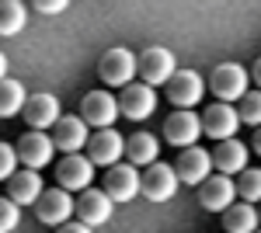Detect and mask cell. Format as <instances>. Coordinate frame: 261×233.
<instances>
[{"mask_svg":"<svg viewBox=\"0 0 261 233\" xmlns=\"http://www.w3.org/2000/svg\"><path fill=\"white\" fill-rule=\"evenodd\" d=\"M136 73H140V84L157 91V87H167V80L178 73V59L164 45H146L136 56Z\"/></svg>","mask_w":261,"mask_h":233,"instance_id":"6da1fadb","label":"cell"},{"mask_svg":"<svg viewBox=\"0 0 261 233\" xmlns=\"http://www.w3.org/2000/svg\"><path fill=\"white\" fill-rule=\"evenodd\" d=\"M209 91L216 94V101L233 105V101H241V97L251 91V73L244 70L241 63H220V66L213 70Z\"/></svg>","mask_w":261,"mask_h":233,"instance_id":"7a4b0ae2","label":"cell"},{"mask_svg":"<svg viewBox=\"0 0 261 233\" xmlns=\"http://www.w3.org/2000/svg\"><path fill=\"white\" fill-rule=\"evenodd\" d=\"M98 77L105 87H129L136 77V53L125 45H112L98 63Z\"/></svg>","mask_w":261,"mask_h":233,"instance_id":"3957f363","label":"cell"},{"mask_svg":"<svg viewBox=\"0 0 261 233\" xmlns=\"http://www.w3.org/2000/svg\"><path fill=\"white\" fill-rule=\"evenodd\" d=\"M178 188H181V181H178L171 164H161L157 160V164H150L140 174V195L150 198V202H171L178 195Z\"/></svg>","mask_w":261,"mask_h":233,"instance_id":"277c9868","label":"cell"},{"mask_svg":"<svg viewBox=\"0 0 261 233\" xmlns=\"http://www.w3.org/2000/svg\"><path fill=\"white\" fill-rule=\"evenodd\" d=\"M81 118L87 129H115L119 118V97L112 91H91L81 101Z\"/></svg>","mask_w":261,"mask_h":233,"instance_id":"5b68a950","label":"cell"},{"mask_svg":"<svg viewBox=\"0 0 261 233\" xmlns=\"http://www.w3.org/2000/svg\"><path fill=\"white\" fill-rule=\"evenodd\" d=\"M73 205H77V198L70 192H63V188H45L42 198L35 202V216H39V223L45 226H66L70 219H73Z\"/></svg>","mask_w":261,"mask_h":233,"instance_id":"8992f818","label":"cell"},{"mask_svg":"<svg viewBox=\"0 0 261 233\" xmlns=\"http://www.w3.org/2000/svg\"><path fill=\"white\" fill-rule=\"evenodd\" d=\"M205 94V80L195 70H178L174 77L167 80V101L178 108V112H192Z\"/></svg>","mask_w":261,"mask_h":233,"instance_id":"52a82bcc","label":"cell"},{"mask_svg":"<svg viewBox=\"0 0 261 233\" xmlns=\"http://www.w3.org/2000/svg\"><path fill=\"white\" fill-rule=\"evenodd\" d=\"M56 185H60L63 192H87L91 185H94V164L81 153H70L63 157L60 164H56Z\"/></svg>","mask_w":261,"mask_h":233,"instance_id":"ba28073f","label":"cell"},{"mask_svg":"<svg viewBox=\"0 0 261 233\" xmlns=\"http://www.w3.org/2000/svg\"><path fill=\"white\" fill-rule=\"evenodd\" d=\"M157 112V91L146 87L140 80H133L129 87H122L119 94V115H125L129 122H143Z\"/></svg>","mask_w":261,"mask_h":233,"instance_id":"9c48e42d","label":"cell"},{"mask_svg":"<svg viewBox=\"0 0 261 233\" xmlns=\"http://www.w3.org/2000/svg\"><path fill=\"white\" fill-rule=\"evenodd\" d=\"M115 213V202L108 198V195L101 192V188H87V192L77 195V205H73V216H77V223L84 226H105L108 219Z\"/></svg>","mask_w":261,"mask_h":233,"instance_id":"30bf717a","label":"cell"},{"mask_svg":"<svg viewBox=\"0 0 261 233\" xmlns=\"http://www.w3.org/2000/svg\"><path fill=\"white\" fill-rule=\"evenodd\" d=\"M87 160L94 167H115L125 160V139L115 129H98L94 136L87 139Z\"/></svg>","mask_w":261,"mask_h":233,"instance_id":"8fae6325","label":"cell"},{"mask_svg":"<svg viewBox=\"0 0 261 233\" xmlns=\"http://www.w3.org/2000/svg\"><path fill=\"white\" fill-rule=\"evenodd\" d=\"M199 118H202V133H205V136H213L216 143H223V139H237L241 115H237V108H233V105L216 101V105H209Z\"/></svg>","mask_w":261,"mask_h":233,"instance_id":"7c38bea8","label":"cell"},{"mask_svg":"<svg viewBox=\"0 0 261 233\" xmlns=\"http://www.w3.org/2000/svg\"><path fill=\"white\" fill-rule=\"evenodd\" d=\"M14 153H18V164L21 167H28V171H42L45 164H53V153H56V146H53V139L49 133H24L18 139V146H14Z\"/></svg>","mask_w":261,"mask_h":233,"instance_id":"4fadbf2b","label":"cell"},{"mask_svg":"<svg viewBox=\"0 0 261 233\" xmlns=\"http://www.w3.org/2000/svg\"><path fill=\"white\" fill-rule=\"evenodd\" d=\"M199 136H202V118L195 112H174L164 122V139L171 146H178V150L199 146Z\"/></svg>","mask_w":261,"mask_h":233,"instance_id":"5bb4252c","label":"cell"},{"mask_svg":"<svg viewBox=\"0 0 261 233\" xmlns=\"http://www.w3.org/2000/svg\"><path fill=\"white\" fill-rule=\"evenodd\" d=\"M49 139H53V146L56 150H63V153H81L84 146H87V139H91V129L84 125L81 115H63L56 125H53V133H49Z\"/></svg>","mask_w":261,"mask_h":233,"instance_id":"9a60e30c","label":"cell"},{"mask_svg":"<svg viewBox=\"0 0 261 233\" xmlns=\"http://www.w3.org/2000/svg\"><path fill=\"white\" fill-rule=\"evenodd\" d=\"M237 202V188H233V177L223 174H209L199 185V205L209 213H226L230 205Z\"/></svg>","mask_w":261,"mask_h":233,"instance_id":"2e32d148","label":"cell"},{"mask_svg":"<svg viewBox=\"0 0 261 233\" xmlns=\"http://www.w3.org/2000/svg\"><path fill=\"white\" fill-rule=\"evenodd\" d=\"M174 174H178L181 185H202L209 174H216L213 171V157L209 150H202V146H188V150H181L178 164H174Z\"/></svg>","mask_w":261,"mask_h":233,"instance_id":"e0dca14e","label":"cell"},{"mask_svg":"<svg viewBox=\"0 0 261 233\" xmlns=\"http://www.w3.org/2000/svg\"><path fill=\"white\" fill-rule=\"evenodd\" d=\"M101 192L108 195L112 202H133V198L140 195V171H136L133 164H115V167H108Z\"/></svg>","mask_w":261,"mask_h":233,"instance_id":"ac0fdd59","label":"cell"},{"mask_svg":"<svg viewBox=\"0 0 261 233\" xmlns=\"http://www.w3.org/2000/svg\"><path fill=\"white\" fill-rule=\"evenodd\" d=\"M24 122L35 129V133H45V129H53L56 122L63 118L60 112V101H56V94H28V101H24Z\"/></svg>","mask_w":261,"mask_h":233,"instance_id":"d6986e66","label":"cell"},{"mask_svg":"<svg viewBox=\"0 0 261 233\" xmlns=\"http://www.w3.org/2000/svg\"><path fill=\"white\" fill-rule=\"evenodd\" d=\"M209 157H213V171L223 177H233V174H241V171H247V146H244L241 139L216 143V150Z\"/></svg>","mask_w":261,"mask_h":233,"instance_id":"ffe728a7","label":"cell"},{"mask_svg":"<svg viewBox=\"0 0 261 233\" xmlns=\"http://www.w3.org/2000/svg\"><path fill=\"white\" fill-rule=\"evenodd\" d=\"M42 177H39V171H28V167H21L18 174L7 181V198L18 205V209H24V205H35L42 198Z\"/></svg>","mask_w":261,"mask_h":233,"instance_id":"44dd1931","label":"cell"},{"mask_svg":"<svg viewBox=\"0 0 261 233\" xmlns=\"http://www.w3.org/2000/svg\"><path fill=\"white\" fill-rule=\"evenodd\" d=\"M157 157H161V143L157 136H150V133H133V136L125 139V164H133L136 171H146L150 164H157Z\"/></svg>","mask_w":261,"mask_h":233,"instance_id":"7402d4cb","label":"cell"},{"mask_svg":"<svg viewBox=\"0 0 261 233\" xmlns=\"http://www.w3.org/2000/svg\"><path fill=\"white\" fill-rule=\"evenodd\" d=\"M258 209L247 205V202H233L226 213H223V230L226 233H254L258 230Z\"/></svg>","mask_w":261,"mask_h":233,"instance_id":"603a6c76","label":"cell"},{"mask_svg":"<svg viewBox=\"0 0 261 233\" xmlns=\"http://www.w3.org/2000/svg\"><path fill=\"white\" fill-rule=\"evenodd\" d=\"M28 24V11L21 0H0V39H14Z\"/></svg>","mask_w":261,"mask_h":233,"instance_id":"cb8c5ba5","label":"cell"},{"mask_svg":"<svg viewBox=\"0 0 261 233\" xmlns=\"http://www.w3.org/2000/svg\"><path fill=\"white\" fill-rule=\"evenodd\" d=\"M24 101H28V94H24L21 80H14V77L0 80V118L21 115V112H24Z\"/></svg>","mask_w":261,"mask_h":233,"instance_id":"d4e9b609","label":"cell"},{"mask_svg":"<svg viewBox=\"0 0 261 233\" xmlns=\"http://www.w3.org/2000/svg\"><path fill=\"white\" fill-rule=\"evenodd\" d=\"M233 188H237V198L247 202V205L261 202V167H247V171H241L237 181H233Z\"/></svg>","mask_w":261,"mask_h":233,"instance_id":"484cf974","label":"cell"},{"mask_svg":"<svg viewBox=\"0 0 261 233\" xmlns=\"http://www.w3.org/2000/svg\"><path fill=\"white\" fill-rule=\"evenodd\" d=\"M237 115H241V122H247V125L261 129V91H247V94L241 97Z\"/></svg>","mask_w":261,"mask_h":233,"instance_id":"4316f807","label":"cell"},{"mask_svg":"<svg viewBox=\"0 0 261 233\" xmlns=\"http://www.w3.org/2000/svg\"><path fill=\"white\" fill-rule=\"evenodd\" d=\"M18 223H21V209L4 195V198H0V233H14Z\"/></svg>","mask_w":261,"mask_h":233,"instance_id":"83f0119b","label":"cell"},{"mask_svg":"<svg viewBox=\"0 0 261 233\" xmlns=\"http://www.w3.org/2000/svg\"><path fill=\"white\" fill-rule=\"evenodd\" d=\"M18 171H21V164H18L14 146H11V143H0V181H11Z\"/></svg>","mask_w":261,"mask_h":233,"instance_id":"f1b7e54d","label":"cell"},{"mask_svg":"<svg viewBox=\"0 0 261 233\" xmlns=\"http://www.w3.org/2000/svg\"><path fill=\"white\" fill-rule=\"evenodd\" d=\"M32 7H35L39 14H63V11H66V0H35Z\"/></svg>","mask_w":261,"mask_h":233,"instance_id":"f546056e","label":"cell"},{"mask_svg":"<svg viewBox=\"0 0 261 233\" xmlns=\"http://www.w3.org/2000/svg\"><path fill=\"white\" fill-rule=\"evenodd\" d=\"M56 233H94L91 226H84V223H66V226H60Z\"/></svg>","mask_w":261,"mask_h":233,"instance_id":"4dcf8cb0","label":"cell"},{"mask_svg":"<svg viewBox=\"0 0 261 233\" xmlns=\"http://www.w3.org/2000/svg\"><path fill=\"white\" fill-rule=\"evenodd\" d=\"M251 77H254V84H258V91H261V56L254 59V66H251Z\"/></svg>","mask_w":261,"mask_h":233,"instance_id":"1f68e13d","label":"cell"},{"mask_svg":"<svg viewBox=\"0 0 261 233\" xmlns=\"http://www.w3.org/2000/svg\"><path fill=\"white\" fill-rule=\"evenodd\" d=\"M251 150L261 157V129H254V139H251Z\"/></svg>","mask_w":261,"mask_h":233,"instance_id":"d6a6232c","label":"cell"},{"mask_svg":"<svg viewBox=\"0 0 261 233\" xmlns=\"http://www.w3.org/2000/svg\"><path fill=\"white\" fill-rule=\"evenodd\" d=\"M0 80H7V56L0 53Z\"/></svg>","mask_w":261,"mask_h":233,"instance_id":"836d02e7","label":"cell"},{"mask_svg":"<svg viewBox=\"0 0 261 233\" xmlns=\"http://www.w3.org/2000/svg\"><path fill=\"white\" fill-rule=\"evenodd\" d=\"M258 219H261V209H258Z\"/></svg>","mask_w":261,"mask_h":233,"instance_id":"e575fe53","label":"cell"},{"mask_svg":"<svg viewBox=\"0 0 261 233\" xmlns=\"http://www.w3.org/2000/svg\"><path fill=\"white\" fill-rule=\"evenodd\" d=\"M254 233H261V230H254Z\"/></svg>","mask_w":261,"mask_h":233,"instance_id":"d590c367","label":"cell"}]
</instances>
